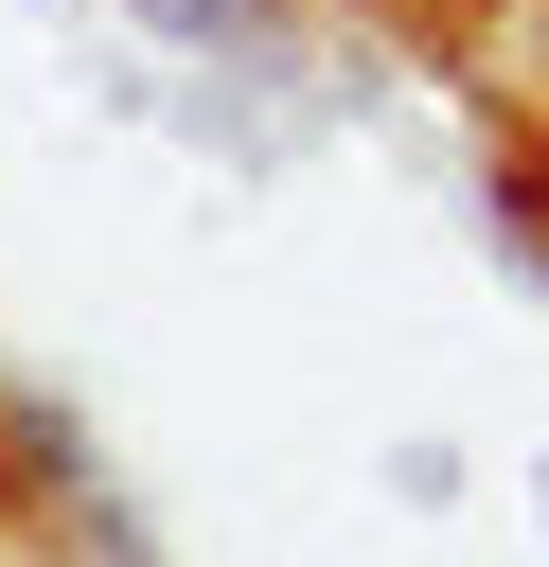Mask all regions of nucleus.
Segmentation results:
<instances>
[{"label": "nucleus", "mask_w": 549, "mask_h": 567, "mask_svg": "<svg viewBox=\"0 0 549 567\" xmlns=\"http://www.w3.org/2000/svg\"><path fill=\"white\" fill-rule=\"evenodd\" d=\"M142 18H159L177 53H213V35H248V0H142Z\"/></svg>", "instance_id": "f257e3e1"}]
</instances>
